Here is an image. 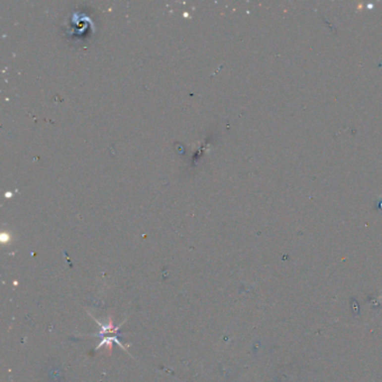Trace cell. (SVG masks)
<instances>
[{"instance_id":"1","label":"cell","mask_w":382,"mask_h":382,"mask_svg":"<svg viewBox=\"0 0 382 382\" xmlns=\"http://www.w3.org/2000/svg\"><path fill=\"white\" fill-rule=\"evenodd\" d=\"M94 321H96L97 323L99 324V326H100L101 329H100V332H98L97 334H92L91 336H93V337H102L101 342H99V344L96 347V350L101 349L102 346H108L109 350L111 351V347H112V343L113 342L117 343L119 346H121L123 350H126V346L122 345V343L120 342V340H119V336H121V335H120V333H119V329H120V327H121V325L123 323H121L119 326H114L113 325V322H112V320H111V319L109 320V322L107 324L100 323V322H99L97 319H94Z\"/></svg>"}]
</instances>
